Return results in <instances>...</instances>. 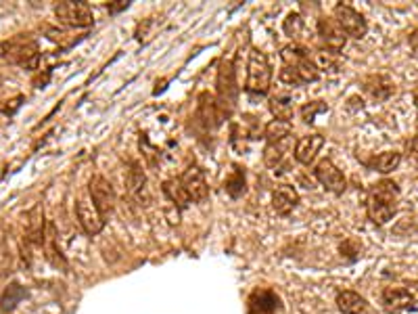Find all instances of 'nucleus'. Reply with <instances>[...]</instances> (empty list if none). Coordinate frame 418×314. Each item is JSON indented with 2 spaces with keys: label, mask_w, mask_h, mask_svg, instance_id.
<instances>
[{
  "label": "nucleus",
  "mask_w": 418,
  "mask_h": 314,
  "mask_svg": "<svg viewBox=\"0 0 418 314\" xmlns=\"http://www.w3.org/2000/svg\"><path fill=\"white\" fill-rule=\"evenodd\" d=\"M314 176L326 191H331L335 195H341L345 187H347V180H345L343 172L331 159H320L314 168Z\"/></svg>",
  "instance_id": "nucleus-9"
},
{
  "label": "nucleus",
  "mask_w": 418,
  "mask_h": 314,
  "mask_svg": "<svg viewBox=\"0 0 418 314\" xmlns=\"http://www.w3.org/2000/svg\"><path fill=\"white\" fill-rule=\"evenodd\" d=\"M282 30L289 38L299 40L305 32V21L299 13H289L287 19L282 21Z\"/></svg>",
  "instance_id": "nucleus-28"
},
{
  "label": "nucleus",
  "mask_w": 418,
  "mask_h": 314,
  "mask_svg": "<svg viewBox=\"0 0 418 314\" xmlns=\"http://www.w3.org/2000/svg\"><path fill=\"white\" fill-rule=\"evenodd\" d=\"M408 149H410V156L418 161V132L412 136V141L408 143Z\"/></svg>",
  "instance_id": "nucleus-30"
},
{
  "label": "nucleus",
  "mask_w": 418,
  "mask_h": 314,
  "mask_svg": "<svg viewBox=\"0 0 418 314\" xmlns=\"http://www.w3.org/2000/svg\"><path fill=\"white\" fill-rule=\"evenodd\" d=\"M236 97H238V88H236V80H234V67L230 61H224L220 72H218V114L220 119L224 116H230L232 109L236 107Z\"/></svg>",
  "instance_id": "nucleus-5"
},
{
  "label": "nucleus",
  "mask_w": 418,
  "mask_h": 314,
  "mask_svg": "<svg viewBox=\"0 0 418 314\" xmlns=\"http://www.w3.org/2000/svg\"><path fill=\"white\" fill-rule=\"evenodd\" d=\"M282 57V70H280V80L285 84L302 86V84H312L320 78L318 63L312 61L309 50L302 44H289L280 53Z\"/></svg>",
  "instance_id": "nucleus-1"
},
{
  "label": "nucleus",
  "mask_w": 418,
  "mask_h": 314,
  "mask_svg": "<svg viewBox=\"0 0 418 314\" xmlns=\"http://www.w3.org/2000/svg\"><path fill=\"white\" fill-rule=\"evenodd\" d=\"M337 308L343 314H364L368 308V302L356 291H339L337 293Z\"/></svg>",
  "instance_id": "nucleus-19"
},
{
  "label": "nucleus",
  "mask_w": 418,
  "mask_h": 314,
  "mask_svg": "<svg viewBox=\"0 0 418 314\" xmlns=\"http://www.w3.org/2000/svg\"><path fill=\"white\" fill-rule=\"evenodd\" d=\"M299 203V195L291 185H280L274 193H272V207L276 214L280 216H289Z\"/></svg>",
  "instance_id": "nucleus-15"
},
{
  "label": "nucleus",
  "mask_w": 418,
  "mask_h": 314,
  "mask_svg": "<svg viewBox=\"0 0 418 314\" xmlns=\"http://www.w3.org/2000/svg\"><path fill=\"white\" fill-rule=\"evenodd\" d=\"M76 214L82 229L88 233V235H99L105 227V218L101 216V212L94 207V203L86 201V199H79L76 203Z\"/></svg>",
  "instance_id": "nucleus-13"
},
{
  "label": "nucleus",
  "mask_w": 418,
  "mask_h": 314,
  "mask_svg": "<svg viewBox=\"0 0 418 314\" xmlns=\"http://www.w3.org/2000/svg\"><path fill=\"white\" fill-rule=\"evenodd\" d=\"M23 103V94L15 84L0 82V112L6 116H13Z\"/></svg>",
  "instance_id": "nucleus-17"
},
{
  "label": "nucleus",
  "mask_w": 418,
  "mask_h": 314,
  "mask_svg": "<svg viewBox=\"0 0 418 314\" xmlns=\"http://www.w3.org/2000/svg\"><path fill=\"white\" fill-rule=\"evenodd\" d=\"M289 139L287 141H280V143H268L266 149H264V161H266L268 168H276L282 163L285 156L289 153Z\"/></svg>",
  "instance_id": "nucleus-23"
},
{
  "label": "nucleus",
  "mask_w": 418,
  "mask_h": 314,
  "mask_svg": "<svg viewBox=\"0 0 418 314\" xmlns=\"http://www.w3.org/2000/svg\"><path fill=\"white\" fill-rule=\"evenodd\" d=\"M180 183H182L190 201L203 203L209 197V187H207V180H205V174L199 166L187 168L180 176Z\"/></svg>",
  "instance_id": "nucleus-11"
},
{
  "label": "nucleus",
  "mask_w": 418,
  "mask_h": 314,
  "mask_svg": "<svg viewBox=\"0 0 418 314\" xmlns=\"http://www.w3.org/2000/svg\"><path fill=\"white\" fill-rule=\"evenodd\" d=\"M270 112L274 114V118L280 119V121H291L293 118V97L287 94V92H278L270 99Z\"/></svg>",
  "instance_id": "nucleus-20"
},
{
  "label": "nucleus",
  "mask_w": 418,
  "mask_h": 314,
  "mask_svg": "<svg viewBox=\"0 0 418 314\" xmlns=\"http://www.w3.org/2000/svg\"><path fill=\"white\" fill-rule=\"evenodd\" d=\"M318 36L331 53H341L345 44H347V34L343 32L339 23L333 17H320L318 19Z\"/></svg>",
  "instance_id": "nucleus-12"
},
{
  "label": "nucleus",
  "mask_w": 418,
  "mask_h": 314,
  "mask_svg": "<svg viewBox=\"0 0 418 314\" xmlns=\"http://www.w3.org/2000/svg\"><path fill=\"white\" fill-rule=\"evenodd\" d=\"M247 313L249 314H280L282 302L280 298L266 287L255 289L247 300Z\"/></svg>",
  "instance_id": "nucleus-10"
},
{
  "label": "nucleus",
  "mask_w": 418,
  "mask_h": 314,
  "mask_svg": "<svg viewBox=\"0 0 418 314\" xmlns=\"http://www.w3.org/2000/svg\"><path fill=\"white\" fill-rule=\"evenodd\" d=\"M121 9H128V2H117V4H109V11H111V13H117V11H121Z\"/></svg>",
  "instance_id": "nucleus-32"
},
{
  "label": "nucleus",
  "mask_w": 418,
  "mask_h": 314,
  "mask_svg": "<svg viewBox=\"0 0 418 314\" xmlns=\"http://www.w3.org/2000/svg\"><path fill=\"white\" fill-rule=\"evenodd\" d=\"M397 201H400L397 185L393 180H380L368 193V201H366L368 218L379 227L387 224L397 212Z\"/></svg>",
  "instance_id": "nucleus-2"
},
{
  "label": "nucleus",
  "mask_w": 418,
  "mask_h": 314,
  "mask_svg": "<svg viewBox=\"0 0 418 314\" xmlns=\"http://www.w3.org/2000/svg\"><path fill=\"white\" fill-rule=\"evenodd\" d=\"M333 15H335L333 19L339 23V28H341L347 36L358 40L366 36V32H368L366 19H364L356 9H351L349 4H337V6L333 9Z\"/></svg>",
  "instance_id": "nucleus-7"
},
{
  "label": "nucleus",
  "mask_w": 418,
  "mask_h": 314,
  "mask_svg": "<svg viewBox=\"0 0 418 314\" xmlns=\"http://www.w3.org/2000/svg\"><path fill=\"white\" fill-rule=\"evenodd\" d=\"M126 183H128V191L136 199H143V193L147 191L145 185H147V176L141 168V163L132 161L130 163V170H128V176H126Z\"/></svg>",
  "instance_id": "nucleus-22"
},
{
  "label": "nucleus",
  "mask_w": 418,
  "mask_h": 314,
  "mask_svg": "<svg viewBox=\"0 0 418 314\" xmlns=\"http://www.w3.org/2000/svg\"><path fill=\"white\" fill-rule=\"evenodd\" d=\"M322 147H324V136L322 134H318V132L316 134H305L295 145V159L304 166H309L318 157Z\"/></svg>",
  "instance_id": "nucleus-14"
},
{
  "label": "nucleus",
  "mask_w": 418,
  "mask_h": 314,
  "mask_svg": "<svg viewBox=\"0 0 418 314\" xmlns=\"http://www.w3.org/2000/svg\"><path fill=\"white\" fill-rule=\"evenodd\" d=\"M0 59L34 72L40 67L38 44L36 40L28 38V36H17L9 42H0Z\"/></svg>",
  "instance_id": "nucleus-3"
},
{
  "label": "nucleus",
  "mask_w": 418,
  "mask_h": 314,
  "mask_svg": "<svg viewBox=\"0 0 418 314\" xmlns=\"http://www.w3.org/2000/svg\"><path fill=\"white\" fill-rule=\"evenodd\" d=\"M28 239L34 243V245H42L44 243V214H42V207L40 205H34L28 214Z\"/></svg>",
  "instance_id": "nucleus-21"
},
{
  "label": "nucleus",
  "mask_w": 418,
  "mask_h": 314,
  "mask_svg": "<svg viewBox=\"0 0 418 314\" xmlns=\"http://www.w3.org/2000/svg\"><path fill=\"white\" fill-rule=\"evenodd\" d=\"M270 84H272V67H270V61L268 57L253 48L249 53V65H247V84H245V90L251 92V94H266L270 90Z\"/></svg>",
  "instance_id": "nucleus-4"
},
{
  "label": "nucleus",
  "mask_w": 418,
  "mask_h": 314,
  "mask_svg": "<svg viewBox=\"0 0 418 314\" xmlns=\"http://www.w3.org/2000/svg\"><path fill=\"white\" fill-rule=\"evenodd\" d=\"M88 191H90V199H92L94 207L101 212L103 218H107L115 210V201H117V195H115L111 183L107 178H103V176H94L90 180Z\"/></svg>",
  "instance_id": "nucleus-8"
},
{
  "label": "nucleus",
  "mask_w": 418,
  "mask_h": 314,
  "mask_svg": "<svg viewBox=\"0 0 418 314\" xmlns=\"http://www.w3.org/2000/svg\"><path fill=\"white\" fill-rule=\"evenodd\" d=\"M400 161H402V153H397V151H385V153L375 157L370 161V166L377 172H380V174H389V172H393L400 166Z\"/></svg>",
  "instance_id": "nucleus-27"
},
{
  "label": "nucleus",
  "mask_w": 418,
  "mask_h": 314,
  "mask_svg": "<svg viewBox=\"0 0 418 314\" xmlns=\"http://www.w3.org/2000/svg\"><path fill=\"white\" fill-rule=\"evenodd\" d=\"M245 170L241 168V166H234V170H232V174H230L229 178H226V183H224V189H226V193H229L232 199H238V197L245 193Z\"/></svg>",
  "instance_id": "nucleus-26"
},
{
  "label": "nucleus",
  "mask_w": 418,
  "mask_h": 314,
  "mask_svg": "<svg viewBox=\"0 0 418 314\" xmlns=\"http://www.w3.org/2000/svg\"><path fill=\"white\" fill-rule=\"evenodd\" d=\"M414 304V296L406 289V287H387L383 291V306L387 310H404V308H410Z\"/></svg>",
  "instance_id": "nucleus-16"
},
{
  "label": "nucleus",
  "mask_w": 418,
  "mask_h": 314,
  "mask_svg": "<svg viewBox=\"0 0 418 314\" xmlns=\"http://www.w3.org/2000/svg\"><path fill=\"white\" fill-rule=\"evenodd\" d=\"M163 193L170 197V201H174L178 207H187L190 203L189 195L180 183V178H172V180H165L163 183Z\"/></svg>",
  "instance_id": "nucleus-24"
},
{
  "label": "nucleus",
  "mask_w": 418,
  "mask_h": 314,
  "mask_svg": "<svg viewBox=\"0 0 418 314\" xmlns=\"http://www.w3.org/2000/svg\"><path fill=\"white\" fill-rule=\"evenodd\" d=\"M408 42H410V46H412V50L418 55V30H414L410 36H408Z\"/></svg>",
  "instance_id": "nucleus-31"
},
{
  "label": "nucleus",
  "mask_w": 418,
  "mask_h": 314,
  "mask_svg": "<svg viewBox=\"0 0 418 314\" xmlns=\"http://www.w3.org/2000/svg\"><path fill=\"white\" fill-rule=\"evenodd\" d=\"M414 97H417V105H418V88H417V92H414Z\"/></svg>",
  "instance_id": "nucleus-33"
},
{
  "label": "nucleus",
  "mask_w": 418,
  "mask_h": 314,
  "mask_svg": "<svg viewBox=\"0 0 418 314\" xmlns=\"http://www.w3.org/2000/svg\"><path fill=\"white\" fill-rule=\"evenodd\" d=\"M264 136H266V143H280V141H287V139L291 136V124H289V121L274 119V121H270L266 126Z\"/></svg>",
  "instance_id": "nucleus-25"
},
{
  "label": "nucleus",
  "mask_w": 418,
  "mask_h": 314,
  "mask_svg": "<svg viewBox=\"0 0 418 314\" xmlns=\"http://www.w3.org/2000/svg\"><path fill=\"white\" fill-rule=\"evenodd\" d=\"M324 112H329V105L324 101H312V103H307V105L302 107V118L307 124H312L318 114H324Z\"/></svg>",
  "instance_id": "nucleus-29"
},
{
  "label": "nucleus",
  "mask_w": 418,
  "mask_h": 314,
  "mask_svg": "<svg viewBox=\"0 0 418 314\" xmlns=\"http://www.w3.org/2000/svg\"><path fill=\"white\" fill-rule=\"evenodd\" d=\"M364 90L377 101H387L395 92V84L391 78L377 74V76H368L364 80Z\"/></svg>",
  "instance_id": "nucleus-18"
},
{
  "label": "nucleus",
  "mask_w": 418,
  "mask_h": 314,
  "mask_svg": "<svg viewBox=\"0 0 418 314\" xmlns=\"http://www.w3.org/2000/svg\"><path fill=\"white\" fill-rule=\"evenodd\" d=\"M55 17L70 28H88L92 26V9L86 2H59L55 6Z\"/></svg>",
  "instance_id": "nucleus-6"
}]
</instances>
